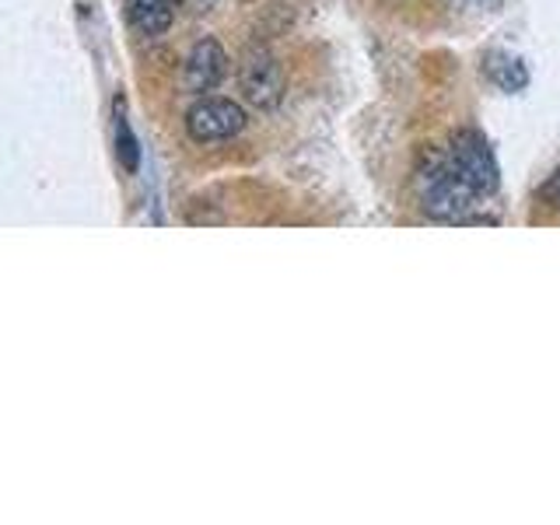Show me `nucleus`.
<instances>
[{
    "label": "nucleus",
    "instance_id": "obj_2",
    "mask_svg": "<svg viewBox=\"0 0 560 525\" xmlns=\"http://www.w3.org/2000/svg\"><path fill=\"white\" fill-rule=\"evenodd\" d=\"M448 158L452 165L459 168L463 179L480 192V197H490L498 189V162H494V151H490L487 140L477 130H459L452 133L448 140Z\"/></svg>",
    "mask_w": 560,
    "mask_h": 525
},
{
    "label": "nucleus",
    "instance_id": "obj_7",
    "mask_svg": "<svg viewBox=\"0 0 560 525\" xmlns=\"http://www.w3.org/2000/svg\"><path fill=\"white\" fill-rule=\"evenodd\" d=\"M487 74H490V81H494L498 88H504V92H518V88H525V81H529L525 67L515 57H508V52H490V57H487Z\"/></svg>",
    "mask_w": 560,
    "mask_h": 525
},
{
    "label": "nucleus",
    "instance_id": "obj_5",
    "mask_svg": "<svg viewBox=\"0 0 560 525\" xmlns=\"http://www.w3.org/2000/svg\"><path fill=\"white\" fill-rule=\"evenodd\" d=\"M228 74V57L218 39H200L197 46L189 49L186 67H183V84L186 92L203 95L210 88H218Z\"/></svg>",
    "mask_w": 560,
    "mask_h": 525
},
{
    "label": "nucleus",
    "instance_id": "obj_3",
    "mask_svg": "<svg viewBox=\"0 0 560 525\" xmlns=\"http://www.w3.org/2000/svg\"><path fill=\"white\" fill-rule=\"evenodd\" d=\"M238 88H242L245 102L256 105V109H277L288 84H284V70H280L270 49L245 52L242 67H238Z\"/></svg>",
    "mask_w": 560,
    "mask_h": 525
},
{
    "label": "nucleus",
    "instance_id": "obj_9",
    "mask_svg": "<svg viewBox=\"0 0 560 525\" xmlns=\"http://www.w3.org/2000/svg\"><path fill=\"white\" fill-rule=\"evenodd\" d=\"M547 192H550V197H553V200L560 203V172H557V175H553V179H550V186H547Z\"/></svg>",
    "mask_w": 560,
    "mask_h": 525
},
{
    "label": "nucleus",
    "instance_id": "obj_4",
    "mask_svg": "<svg viewBox=\"0 0 560 525\" xmlns=\"http://www.w3.org/2000/svg\"><path fill=\"white\" fill-rule=\"evenodd\" d=\"M245 130V109L232 98H200L186 113V133L197 144H218Z\"/></svg>",
    "mask_w": 560,
    "mask_h": 525
},
{
    "label": "nucleus",
    "instance_id": "obj_6",
    "mask_svg": "<svg viewBox=\"0 0 560 525\" xmlns=\"http://www.w3.org/2000/svg\"><path fill=\"white\" fill-rule=\"evenodd\" d=\"M175 4L179 0H127V18L137 32L162 35L175 22Z\"/></svg>",
    "mask_w": 560,
    "mask_h": 525
},
{
    "label": "nucleus",
    "instance_id": "obj_8",
    "mask_svg": "<svg viewBox=\"0 0 560 525\" xmlns=\"http://www.w3.org/2000/svg\"><path fill=\"white\" fill-rule=\"evenodd\" d=\"M116 151H119L122 168L133 172L137 162H140V154H137V140H133V133H130V122L122 119V116L116 119Z\"/></svg>",
    "mask_w": 560,
    "mask_h": 525
},
{
    "label": "nucleus",
    "instance_id": "obj_1",
    "mask_svg": "<svg viewBox=\"0 0 560 525\" xmlns=\"http://www.w3.org/2000/svg\"><path fill=\"white\" fill-rule=\"evenodd\" d=\"M477 197L480 192L452 165L448 151L428 154V162L417 168V200L424 207V214L438 221H466Z\"/></svg>",
    "mask_w": 560,
    "mask_h": 525
}]
</instances>
